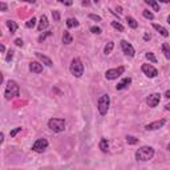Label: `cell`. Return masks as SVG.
<instances>
[{"label":"cell","mask_w":170,"mask_h":170,"mask_svg":"<svg viewBox=\"0 0 170 170\" xmlns=\"http://www.w3.org/2000/svg\"><path fill=\"white\" fill-rule=\"evenodd\" d=\"M4 96H5V98H7V100H12V98H15V97H17V96H20V86L17 85L16 81H13V80H10V81L7 82Z\"/></svg>","instance_id":"1"},{"label":"cell","mask_w":170,"mask_h":170,"mask_svg":"<svg viewBox=\"0 0 170 170\" xmlns=\"http://www.w3.org/2000/svg\"><path fill=\"white\" fill-rule=\"evenodd\" d=\"M154 156V149L151 146H142L136 151V160L137 161H149Z\"/></svg>","instance_id":"2"},{"label":"cell","mask_w":170,"mask_h":170,"mask_svg":"<svg viewBox=\"0 0 170 170\" xmlns=\"http://www.w3.org/2000/svg\"><path fill=\"white\" fill-rule=\"evenodd\" d=\"M69 70L75 77H81L82 73H84V65H82L81 60L79 57H75L72 61H70V67Z\"/></svg>","instance_id":"3"},{"label":"cell","mask_w":170,"mask_h":170,"mask_svg":"<svg viewBox=\"0 0 170 170\" xmlns=\"http://www.w3.org/2000/svg\"><path fill=\"white\" fill-rule=\"evenodd\" d=\"M109 105H110V97L109 94H103L100 98H98V103H97V108H98V112H100L101 116H105L109 110Z\"/></svg>","instance_id":"4"},{"label":"cell","mask_w":170,"mask_h":170,"mask_svg":"<svg viewBox=\"0 0 170 170\" xmlns=\"http://www.w3.org/2000/svg\"><path fill=\"white\" fill-rule=\"evenodd\" d=\"M48 128L56 133H61L65 129V121L64 118H51L48 121Z\"/></svg>","instance_id":"5"},{"label":"cell","mask_w":170,"mask_h":170,"mask_svg":"<svg viewBox=\"0 0 170 170\" xmlns=\"http://www.w3.org/2000/svg\"><path fill=\"white\" fill-rule=\"evenodd\" d=\"M125 72V68L124 67H118V68H113V69H108L105 72V77L108 80H116L117 77H120L121 75H124Z\"/></svg>","instance_id":"6"},{"label":"cell","mask_w":170,"mask_h":170,"mask_svg":"<svg viewBox=\"0 0 170 170\" xmlns=\"http://www.w3.org/2000/svg\"><path fill=\"white\" fill-rule=\"evenodd\" d=\"M47 148H48V141L45 138H39L32 145V150L36 151V153H43V151H45Z\"/></svg>","instance_id":"7"},{"label":"cell","mask_w":170,"mask_h":170,"mask_svg":"<svg viewBox=\"0 0 170 170\" xmlns=\"http://www.w3.org/2000/svg\"><path fill=\"white\" fill-rule=\"evenodd\" d=\"M141 69H142V72H144V75L146 77H149V79H154V77L158 76V70L153 65H150V64H144V65L141 67Z\"/></svg>","instance_id":"8"},{"label":"cell","mask_w":170,"mask_h":170,"mask_svg":"<svg viewBox=\"0 0 170 170\" xmlns=\"http://www.w3.org/2000/svg\"><path fill=\"white\" fill-rule=\"evenodd\" d=\"M121 48H122V51H124V53L126 55V56H129V57H133L134 56V48H133V45L130 44V43H128L126 40H121Z\"/></svg>","instance_id":"9"},{"label":"cell","mask_w":170,"mask_h":170,"mask_svg":"<svg viewBox=\"0 0 170 170\" xmlns=\"http://www.w3.org/2000/svg\"><path fill=\"white\" fill-rule=\"evenodd\" d=\"M160 101H161V94L160 93H153L146 98V103L150 108H156L157 105L160 104Z\"/></svg>","instance_id":"10"},{"label":"cell","mask_w":170,"mask_h":170,"mask_svg":"<svg viewBox=\"0 0 170 170\" xmlns=\"http://www.w3.org/2000/svg\"><path fill=\"white\" fill-rule=\"evenodd\" d=\"M165 124H166V120L162 118V120H158V121H154V122L148 124V125L145 126V129H146V130H157V129L162 128Z\"/></svg>","instance_id":"11"},{"label":"cell","mask_w":170,"mask_h":170,"mask_svg":"<svg viewBox=\"0 0 170 170\" xmlns=\"http://www.w3.org/2000/svg\"><path fill=\"white\" fill-rule=\"evenodd\" d=\"M35 56L37 57V58H39L40 61H41L43 64H45V65H47V67H52V65H53V63H52V60H51V58H49V57L45 56V55L40 53V52H36V53H35Z\"/></svg>","instance_id":"12"},{"label":"cell","mask_w":170,"mask_h":170,"mask_svg":"<svg viewBox=\"0 0 170 170\" xmlns=\"http://www.w3.org/2000/svg\"><path fill=\"white\" fill-rule=\"evenodd\" d=\"M29 70L33 73H41L43 72V65L37 61H32L29 63Z\"/></svg>","instance_id":"13"},{"label":"cell","mask_w":170,"mask_h":170,"mask_svg":"<svg viewBox=\"0 0 170 170\" xmlns=\"http://www.w3.org/2000/svg\"><path fill=\"white\" fill-rule=\"evenodd\" d=\"M130 84H132V79H130V77H125L121 82H118V84L116 85V89H117V91H122V89L128 88Z\"/></svg>","instance_id":"14"},{"label":"cell","mask_w":170,"mask_h":170,"mask_svg":"<svg viewBox=\"0 0 170 170\" xmlns=\"http://www.w3.org/2000/svg\"><path fill=\"white\" fill-rule=\"evenodd\" d=\"M49 23H48V19L45 15H41V17H40V21H39V25H37V29L41 32V31H44L45 28H48Z\"/></svg>","instance_id":"15"},{"label":"cell","mask_w":170,"mask_h":170,"mask_svg":"<svg viewBox=\"0 0 170 170\" xmlns=\"http://www.w3.org/2000/svg\"><path fill=\"white\" fill-rule=\"evenodd\" d=\"M153 28L156 29L157 32H160V35H162L163 37H168V36H169V32H168V29H166L165 27L160 25V24H156V23H153Z\"/></svg>","instance_id":"16"},{"label":"cell","mask_w":170,"mask_h":170,"mask_svg":"<svg viewBox=\"0 0 170 170\" xmlns=\"http://www.w3.org/2000/svg\"><path fill=\"white\" fill-rule=\"evenodd\" d=\"M72 41H73L72 35H70L68 31H64V33H63V43H64L65 45H68V44H70Z\"/></svg>","instance_id":"17"},{"label":"cell","mask_w":170,"mask_h":170,"mask_svg":"<svg viewBox=\"0 0 170 170\" xmlns=\"http://www.w3.org/2000/svg\"><path fill=\"white\" fill-rule=\"evenodd\" d=\"M100 149L101 151H104V153H106L108 150H109V142H108L106 138H101V141H100Z\"/></svg>","instance_id":"18"},{"label":"cell","mask_w":170,"mask_h":170,"mask_svg":"<svg viewBox=\"0 0 170 170\" xmlns=\"http://www.w3.org/2000/svg\"><path fill=\"white\" fill-rule=\"evenodd\" d=\"M7 27H8V29H10L11 33H15L17 31V24L12 20H7Z\"/></svg>","instance_id":"19"},{"label":"cell","mask_w":170,"mask_h":170,"mask_svg":"<svg viewBox=\"0 0 170 170\" xmlns=\"http://www.w3.org/2000/svg\"><path fill=\"white\" fill-rule=\"evenodd\" d=\"M162 52H163V55H165V57L168 58V60H170V45L168 43H163L162 44Z\"/></svg>","instance_id":"20"},{"label":"cell","mask_w":170,"mask_h":170,"mask_svg":"<svg viewBox=\"0 0 170 170\" xmlns=\"http://www.w3.org/2000/svg\"><path fill=\"white\" fill-rule=\"evenodd\" d=\"M126 21H128V25L130 27V28H133V29H136L138 27V23L136 21V19H133L132 16H126Z\"/></svg>","instance_id":"21"},{"label":"cell","mask_w":170,"mask_h":170,"mask_svg":"<svg viewBox=\"0 0 170 170\" xmlns=\"http://www.w3.org/2000/svg\"><path fill=\"white\" fill-rule=\"evenodd\" d=\"M113 48H114V43L113 41L106 43V45H105V48H104V53L105 55H110L112 53V51H113Z\"/></svg>","instance_id":"22"},{"label":"cell","mask_w":170,"mask_h":170,"mask_svg":"<svg viewBox=\"0 0 170 170\" xmlns=\"http://www.w3.org/2000/svg\"><path fill=\"white\" fill-rule=\"evenodd\" d=\"M144 1L146 3V4H149L154 11H160V5H158V3H157V0H144Z\"/></svg>","instance_id":"23"},{"label":"cell","mask_w":170,"mask_h":170,"mask_svg":"<svg viewBox=\"0 0 170 170\" xmlns=\"http://www.w3.org/2000/svg\"><path fill=\"white\" fill-rule=\"evenodd\" d=\"M79 24H80L79 21H77L76 19H72V17L67 20V27L68 28H76V27H79Z\"/></svg>","instance_id":"24"},{"label":"cell","mask_w":170,"mask_h":170,"mask_svg":"<svg viewBox=\"0 0 170 170\" xmlns=\"http://www.w3.org/2000/svg\"><path fill=\"white\" fill-rule=\"evenodd\" d=\"M125 140H126V142H128L129 145H136V144H138V138L133 137V136H126Z\"/></svg>","instance_id":"25"},{"label":"cell","mask_w":170,"mask_h":170,"mask_svg":"<svg viewBox=\"0 0 170 170\" xmlns=\"http://www.w3.org/2000/svg\"><path fill=\"white\" fill-rule=\"evenodd\" d=\"M112 27L114 29L118 31V32H124V25L122 24H120L118 21H112Z\"/></svg>","instance_id":"26"},{"label":"cell","mask_w":170,"mask_h":170,"mask_svg":"<svg viewBox=\"0 0 170 170\" xmlns=\"http://www.w3.org/2000/svg\"><path fill=\"white\" fill-rule=\"evenodd\" d=\"M142 15H144V17H146V19H149V20H153L154 19L153 12H150V11H148V10H145L144 12H142Z\"/></svg>","instance_id":"27"},{"label":"cell","mask_w":170,"mask_h":170,"mask_svg":"<svg viewBox=\"0 0 170 170\" xmlns=\"http://www.w3.org/2000/svg\"><path fill=\"white\" fill-rule=\"evenodd\" d=\"M35 25H36V19H35V17L29 19V20L25 23V27H27V28H33Z\"/></svg>","instance_id":"28"},{"label":"cell","mask_w":170,"mask_h":170,"mask_svg":"<svg viewBox=\"0 0 170 170\" xmlns=\"http://www.w3.org/2000/svg\"><path fill=\"white\" fill-rule=\"evenodd\" d=\"M48 36H52V32H51V31H48V32H45V33H43V35H40V36H39V43H43L45 39L48 37Z\"/></svg>","instance_id":"29"},{"label":"cell","mask_w":170,"mask_h":170,"mask_svg":"<svg viewBox=\"0 0 170 170\" xmlns=\"http://www.w3.org/2000/svg\"><path fill=\"white\" fill-rule=\"evenodd\" d=\"M145 56H146V58L149 61H151V63H157V58H156V56H154V53H151V52H148Z\"/></svg>","instance_id":"30"},{"label":"cell","mask_w":170,"mask_h":170,"mask_svg":"<svg viewBox=\"0 0 170 170\" xmlns=\"http://www.w3.org/2000/svg\"><path fill=\"white\" fill-rule=\"evenodd\" d=\"M91 32H92V33H94V35H100V33L103 32V31H101L100 27L93 25V27H91Z\"/></svg>","instance_id":"31"},{"label":"cell","mask_w":170,"mask_h":170,"mask_svg":"<svg viewBox=\"0 0 170 170\" xmlns=\"http://www.w3.org/2000/svg\"><path fill=\"white\" fill-rule=\"evenodd\" d=\"M52 17L55 21H60V12L58 11H52Z\"/></svg>","instance_id":"32"},{"label":"cell","mask_w":170,"mask_h":170,"mask_svg":"<svg viewBox=\"0 0 170 170\" xmlns=\"http://www.w3.org/2000/svg\"><path fill=\"white\" fill-rule=\"evenodd\" d=\"M20 132H21V126H17V128H15L13 130L10 132V134H11V137H15V136H16L17 133H20Z\"/></svg>","instance_id":"33"},{"label":"cell","mask_w":170,"mask_h":170,"mask_svg":"<svg viewBox=\"0 0 170 170\" xmlns=\"http://www.w3.org/2000/svg\"><path fill=\"white\" fill-rule=\"evenodd\" d=\"M12 57H13V51L10 49V51H8V53H7V57H5V61H7V63H11Z\"/></svg>","instance_id":"34"},{"label":"cell","mask_w":170,"mask_h":170,"mask_svg":"<svg viewBox=\"0 0 170 170\" xmlns=\"http://www.w3.org/2000/svg\"><path fill=\"white\" fill-rule=\"evenodd\" d=\"M89 19L94 20V21H101V17L98 15H94V13H89Z\"/></svg>","instance_id":"35"},{"label":"cell","mask_w":170,"mask_h":170,"mask_svg":"<svg viewBox=\"0 0 170 170\" xmlns=\"http://www.w3.org/2000/svg\"><path fill=\"white\" fill-rule=\"evenodd\" d=\"M57 1L63 3V4H65V5H72L73 4V0H57Z\"/></svg>","instance_id":"36"},{"label":"cell","mask_w":170,"mask_h":170,"mask_svg":"<svg viewBox=\"0 0 170 170\" xmlns=\"http://www.w3.org/2000/svg\"><path fill=\"white\" fill-rule=\"evenodd\" d=\"M15 44H16L17 47H23L24 43H23V40H21V39H16V40H15Z\"/></svg>","instance_id":"37"},{"label":"cell","mask_w":170,"mask_h":170,"mask_svg":"<svg viewBox=\"0 0 170 170\" xmlns=\"http://www.w3.org/2000/svg\"><path fill=\"white\" fill-rule=\"evenodd\" d=\"M0 7H1V11H3V12H5V11H7V4H5L4 1H1V3H0Z\"/></svg>","instance_id":"38"},{"label":"cell","mask_w":170,"mask_h":170,"mask_svg":"<svg viewBox=\"0 0 170 170\" xmlns=\"http://www.w3.org/2000/svg\"><path fill=\"white\" fill-rule=\"evenodd\" d=\"M4 142V133H0V144Z\"/></svg>","instance_id":"39"},{"label":"cell","mask_w":170,"mask_h":170,"mask_svg":"<svg viewBox=\"0 0 170 170\" xmlns=\"http://www.w3.org/2000/svg\"><path fill=\"white\" fill-rule=\"evenodd\" d=\"M89 4H91V3H89V0H82V5H85V7H88Z\"/></svg>","instance_id":"40"},{"label":"cell","mask_w":170,"mask_h":170,"mask_svg":"<svg viewBox=\"0 0 170 170\" xmlns=\"http://www.w3.org/2000/svg\"><path fill=\"white\" fill-rule=\"evenodd\" d=\"M19 1H25V3H32V4H33V3H35V1H36V0H19Z\"/></svg>","instance_id":"41"},{"label":"cell","mask_w":170,"mask_h":170,"mask_svg":"<svg viewBox=\"0 0 170 170\" xmlns=\"http://www.w3.org/2000/svg\"><path fill=\"white\" fill-rule=\"evenodd\" d=\"M144 40H145V41H148V40H150V35H148V33H146V35L144 36Z\"/></svg>","instance_id":"42"},{"label":"cell","mask_w":170,"mask_h":170,"mask_svg":"<svg viewBox=\"0 0 170 170\" xmlns=\"http://www.w3.org/2000/svg\"><path fill=\"white\" fill-rule=\"evenodd\" d=\"M165 97H166V98H170V91H166V93H165Z\"/></svg>","instance_id":"43"},{"label":"cell","mask_w":170,"mask_h":170,"mask_svg":"<svg viewBox=\"0 0 170 170\" xmlns=\"http://www.w3.org/2000/svg\"><path fill=\"white\" fill-rule=\"evenodd\" d=\"M0 51H1V52H5V47H4V45H0Z\"/></svg>","instance_id":"44"},{"label":"cell","mask_w":170,"mask_h":170,"mask_svg":"<svg viewBox=\"0 0 170 170\" xmlns=\"http://www.w3.org/2000/svg\"><path fill=\"white\" fill-rule=\"evenodd\" d=\"M165 109H166V110H169V112H170V104H166V105H165Z\"/></svg>","instance_id":"45"},{"label":"cell","mask_w":170,"mask_h":170,"mask_svg":"<svg viewBox=\"0 0 170 170\" xmlns=\"http://www.w3.org/2000/svg\"><path fill=\"white\" fill-rule=\"evenodd\" d=\"M160 3H170V0H160Z\"/></svg>","instance_id":"46"},{"label":"cell","mask_w":170,"mask_h":170,"mask_svg":"<svg viewBox=\"0 0 170 170\" xmlns=\"http://www.w3.org/2000/svg\"><path fill=\"white\" fill-rule=\"evenodd\" d=\"M117 12H118V13H121V12H122L121 11V7H117Z\"/></svg>","instance_id":"47"},{"label":"cell","mask_w":170,"mask_h":170,"mask_svg":"<svg viewBox=\"0 0 170 170\" xmlns=\"http://www.w3.org/2000/svg\"><path fill=\"white\" fill-rule=\"evenodd\" d=\"M166 149H168V150H170V144L168 145V146H166Z\"/></svg>","instance_id":"48"},{"label":"cell","mask_w":170,"mask_h":170,"mask_svg":"<svg viewBox=\"0 0 170 170\" xmlns=\"http://www.w3.org/2000/svg\"><path fill=\"white\" fill-rule=\"evenodd\" d=\"M168 23L170 24V15H169V17H168Z\"/></svg>","instance_id":"49"},{"label":"cell","mask_w":170,"mask_h":170,"mask_svg":"<svg viewBox=\"0 0 170 170\" xmlns=\"http://www.w3.org/2000/svg\"><path fill=\"white\" fill-rule=\"evenodd\" d=\"M93 1H94V3H98V0H93Z\"/></svg>","instance_id":"50"}]
</instances>
